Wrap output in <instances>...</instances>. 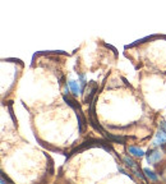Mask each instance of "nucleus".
Returning <instances> with one entry per match:
<instances>
[{"mask_svg":"<svg viewBox=\"0 0 166 184\" xmlns=\"http://www.w3.org/2000/svg\"><path fill=\"white\" fill-rule=\"evenodd\" d=\"M146 155H147V161L149 164H153L161 159V152L159 150H151V151H148Z\"/></svg>","mask_w":166,"mask_h":184,"instance_id":"f257e3e1","label":"nucleus"},{"mask_svg":"<svg viewBox=\"0 0 166 184\" xmlns=\"http://www.w3.org/2000/svg\"><path fill=\"white\" fill-rule=\"evenodd\" d=\"M166 143V133H164L162 130H159V133L156 134V138L153 139V146H164Z\"/></svg>","mask_w":166,"mask_h":184,"instance_id":"f03ea898","label":"nucleus"},{"mask_svg":"<svg viewBox=\"0 0 166 184\" xmlns=\"http://www.w3.org/2000/svg\"><path fill=\"white\" fill-rule=\"evenodd\" d=\"M69 87H70V90H72V92H73V96L74 97H77L79 93H80V88H79V86L77 84V82L75 80H69Z\"/></svg>","mask_w":166,"mask_h":184,"instance_id":"7ed1b4c3","label":"nucleus"},{"mask_svg":"<svg viewBox=\"0 0 166 184\" xmlns=\"http://www.w3.org/2000/svg\"><path fill=\"white\" fill-rule=\"evenodd\" d=\"M129 153H132L133 156H136V157H142L144 155V152L142 151L141 148H138V147H129Z\"/></svg>","mask_w":166,"mask_h":184,"instance_id":"20e7f679","label":"nucleus"},{"mask_svg":"<svg viewBox=\"0 0 166 184\" xmlns=\"http://www.w3.org/2000/svg\"><path fill=\"white\" fill-rule=\"evenodd\" d=\"M143 171L146 172V175H147V176H148V178L151 179V180H153V182H155V180H157V175H156V174H155V172H153L152 170H149V169H144Z\"/></svg>","mask_w":166,"mask_h":184,"instance_id":"39448f33","label":"nucleus"},{"mask_svg":"<svg viewBox=\"0 0 166 184\" xmlns=\"http://www.w3.org/2000/svg\"><path fill=\"white\" fill-rule=\"evenodd\" d=\"M124 162H125L126 166H129V167H132V169H136L137 167L136 162H134V161L130 159V157H124Z\"/></svg>","mask_w":166,"mask_h":184,"instance_id":"423d86ee","label":"nucleus"},{"mask_svg":"<svg viewBox=\"0 0 166 184\" xmlns=\"http://www.w3.org/2000/svg\"><path fill=\"white\" fill-rule=\"evenodd\" d=\"M160 129L162 130L164 133H166V121H162V123H161V126H160Z\"/></svg>","mask_w":166,"mask_h":184,"instance_id":"0eeeda50","label":"nucleus"}]
</instances>
